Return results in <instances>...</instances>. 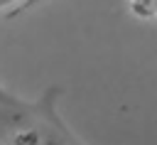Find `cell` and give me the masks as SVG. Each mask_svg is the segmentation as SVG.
Listing matches in <instances>:
<instances>
[{
	"label": "cell",
	"mask_w": 157,
	"mask_h": 145,
	"mask_svg": "<svg viewBox=\"0 0 157 145\" xmlns=\"http://www.w3.org/2000/svg\"><path fill=\"white\" fill-rule=\"evenodd\" d=\"M61 88L27 101L0 84V145H86L61 118Z\"/></svg>",
	"instance_id": "6da1fadb"
},
{
	"label": "cell",
	"mask_w": 157,
	"mask_h": 145,
	"mask_svg": "<svg viewBox=\"0 0 157 145\" xmlns=\"http://www.w3.org/2000/svg\"><path fill=\"white\" fill-rule=\"evenodd\" d=\"M125 2L135 17L157 22V0H125Z\"/></svg>",
	"instance_id": "7a4b0ae2"
},
{
	"label": "cell",
	"mask_w": 157,
	"mask_h": 145,
	"mask_svg": "<svg viewBox=\"0 0 157 145\" xmlns=\"http://www.w3.org/2000/svg\"><path fill=\"white\" fill-rule=\"evenodd\" d=\"M37 0H0V12L2 10H12V12H22L29 5H34Z\"/></svg>",
	"instance_id": "3957f363"
}]
</instances>
